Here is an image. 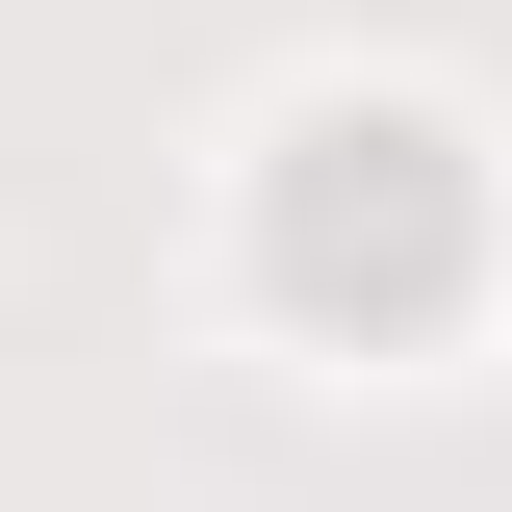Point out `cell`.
<instances>
[{"mask_svg":"<svg viewBox=\"0 0 512 512\" xmlns=\"http://www.w3.org/2000/svg\"><path fill=\"white\" fill-rule=\"evenodd\" d=\"M282 282H308V308H436L461 282V154L410 103H333L308 154H282Z\"/></svg>","mask_w":512,"mask_h":512,"instance_id":"obj_1","label":"cell"}]
</instances>
